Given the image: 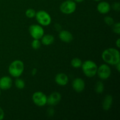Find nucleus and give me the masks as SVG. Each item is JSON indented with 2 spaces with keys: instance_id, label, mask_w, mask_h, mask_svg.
<instances>
[{
  "instance_id": "1",
  "label": "nucleus",
  "mask_w": 120,
  "mask_h": 120,
  "mask_svg": "<svg viewBox=\"0 0 120 120\" xmlns=\"http://www.w3.org/2000/svg\"><path fill=\"white\" fill-rule=\"evenodd\" d=\"M101 57L103 60L110 65L115 66L120 62V52L116 48H110L104 50Z\"/></svg>"
},
{
  "instance_id": "23",
  "label": "nucleus",
  "mask_w": 120,
  "mask_h": 120,
  "mask_svg": "<svg viewBox=\"0 0 120 120\" xmlns=\"http://www.w3.org/2000/svg\"><path fill=\"white\" fill-rule=\"evenodd\" d=\"M112 30L114 33L120 35V23L119 22L114 23L112 25Z\"/></svg>"
},
{
  "instance_id": "6",
  "label": "nucleus",
  "mask_w": 120,
  "mask_h": 120,
  "mask_svg": "<svg viewBox=\"0 0 120 120\" xmlns=\"http://www.w3.org/2000/svg\"><path fill=\"white\" fill-rule=\"evenodd\" d=\"M29 32L33 39H41L45 34L44 29L40 25L33 24L29 26Z\"/></svg>"
},
{
  "instance_id": "4",
  "label": "nucleus",
  "mask_w": 120,
  "mask_h": 120,
  "mask_svg": "<svg viewBox=\"0 0 120 120\" xmlns=\"http://www.w3.org/2000/svg\"><path fill=\"white\" fill-rule=\"evenodd\" d=\"M35 18L37 22L41 26H46L51 23V16L48 14V12H47L45 11L41 10L36 12Z\"/></svg>"
},
{
  "instance_id": "25",
  "label": "nucleus",
  "mask_w": 120,
  "mask_h": 120,
  "mask_svg": "<svg viewBox=\"0 0 120 120\" xmlns=\"http://www.w3.org/2000/svg\"><path fill=\"white\" fill-rule=\"evenodd\" d=\"M47 114L49 117H52L55 114V110L53 109V108L49 107L47 110Z\"/></svg>"
},
{
  "instance_id": "7",
  "label": "nucleus",
  "mask_w": 120,
  "mask_h": 120,
  "mask_svg": "<svg viewBox=\"0 0 120 120\" xmlns=\"http://www.w3.org/2000/svg\"><path fill=\"white\" fill-rule=\"evenodd\" d=\"M34 104L38 107H43L47 104V96L42 91H36L32 95Z\"/></svg>"
},
{
  "instance_id": "16",
  "label": "nucleus",
  "mask_w": 120,
  "mask_h": 120,
  "mask_svg": "<svg viewBox=\"0 0 120 120\" xmlns=\"http://www.w3.org/2000/svg\"><path fill=\"white\" fill-rule=\"evenodd\" d=\"M55 41V38L53 35L50 34H46L43 35L41 38V43L45 46H49L52 44Z\"/></svg>"
},
{
  "instance_id": "8",
  "label": "nucleus",
  "mask_w": 120,
  "mask_h": 120,
  "mask_svg": "<svg viewBox=\"0 0 120 120\" xmlns=\"http://www.w3.org/2000/svg\"><path fill=\"white\" fill-rule=\"evenodd\" d=\"M97 74L101 80H107L111 76V70L108 64H102L98 67Z\"/></svg>"
},
{
  "instance_id": "2",
  "label": "nucleus",
  "mask_w": 120,
  "mask_h": 120,
  "mask_svg": "<svg viewBox=\"0 0 120 120\" xmlns=\"http://www.w3.org/2000/svg\"><path fill=\"white\" fill-rule=\"evenodd\" d=\"M24 70V64L20 60H15L13 61L9 66L8 72L11 76L14 77H20L22 75Z\"/></svg>"
},
{
  "instance_id": "10",
  "label": "nucleus",
  "mask_w": 120,
  "mask_h": 120,
  "mask_svg": "<svg viewBox=\"0 0 120 120\" xmlns=\"http://www.w3.org/2000/svg\"><path fill=\"white\" fill-rule=\"evenodd\" d=\"M71 86L76 92L82 93L85 89V83L82 79L80 77H77L71 83Z\"/></svg>"
},
{
  "instance_id": "18",
  "label": "nucleus",
  "mask_w": 120,
  "mask_h": 120,
  "mask_svg": "<svg viewBox=\"0 0 120 120\" xmlns=\"http://www.w3.org/2000/svg\"><path fill=\"white\" fill-rule=\"evenodd\" d=\"M82 60L78 57H75L73 58L71 61V65L73 68H79L82 66Z\"/></svg>"
},
{
  "instance_id": "17",
  "label": "nucleus",
  "mask_w": 120,
  "mask_h": 120,
  "mask_svg": "<svg viewBox=\"0 0 120 120\" xmlns=\"http://www.w3.org/2000/svg\"><path fill=\"white\" fill-rule=\"evenodd\" d=\"M104 90V85L103 82L99 81L97 82L95 86V91L97 94L103 93Z\"/></svg>"
},
{
  "instance_id": "12",
  "label": "nucleus",
  "mask_w": 120,
  "mask_h": 120,
  "mask_svg": "<svg viewBox=\"0 0 120 120\" xmlns=\"http://www.w3.org/2000/svg\"><path fill=\"white\" fill-rule=\"evenodd\" d=\"M59 38L64 43H70L73 39V36L71 33L66 30H60L59 34Z\"/></svg>"
},
{
  "instance_id": "14",
  "label": "nucleus",
  "mask_w": 120,
  "mask_h": 120,
  "mask_svg": "<svg viewBox=\"0 0 120 120\" xmlns=\"http://www.w3.org/2000/svg\"><path fill=\"white\" fill-rule=\"evenodd\" d=\"M97 9L100 14H108L111 10V6L109 2L106 1H101L97 5Z\"/></svg>"
},
{
  "instance_id": "24",
  "label": "nucleus",
  "mask_w": 120,
  "mask_h": 120,
  "mask_svg": "<svg viewBox=\"0 0 120 120\" xmlns=\"http://www.w3.org/2000/svg\"><path fill=\"white\" fill-rule=\"evenodd\" d=\"M112 8L114 11H120V2H114V3L112 5Z\"/></svg>"
},
{
  "instance_id": "27",
  "label": "nucleus",
  "mask_w": 120,
  "mask_h": 120,
  "mask_svg": "<svg viewBox=\"0 0 120 120\" xmlns=\"http://www.w3.org/2000/svg\"><path fill=\"white\" fill-rule=\"evenodd\" d=\"M37 69H36V68H33V69L31 71V75H32L33 76H35V75H36V73H37Z\"/></svg>"
},
{
  "instance_id": "9",
  "label": "nucleus",
  "mask_w": 120,
  "mask_h": 120,
  "mask_svg": "<svg viewBox=\"0 0 120 120\" xmlns=\"http://www.w3.org/2000/svg\"><path fill=\"white\" fill-rule=\"evenodd\" d=\"M62 96L59 92L55 91L47 97V104L50 106H55L60 103Z\"/></svg>"
},
{
  "instance_id": "11",
  "label": "nucleus",
  "mask_w": 120,
  "mask_h": 120,
  "mask_svg": "<svg viewBox=\"0 0 120 120\" xmlns=\"http://www.w3.org/2000/svg\"><path fill=\"white\" fill-rule=\"evenodd\" d=\"M12 86V80L7 76H2L0 78V89L7 90L11 89Z\"/></svg>"
},
{
  "instance_id": "30",
  "label": "nucleus",
  "mask_w": 120,
  "mask_h": 120,
  "mask_svg": "<svg viewBox=\"0 0 120 120\" xmlns=\"http://www.w3.org/2000/svg\"><path fill=\"white\" fill-rule=\"evenodd\" d=\"M84 0H75V2H77V3H80V2H83Z\"/></svg>"
},
{
  "instance_id": "15",
  "label": "nucleus",
  "mask_w": 120,
  "mask_h": 120,
  "mask_svg": "<svg viewBox=\"0 0 120 120\" xmlns=\"http://www.w3.org/2000/svg\"><path fill=\"white\" fill-rule=\"evenodd\" d=\"M112 101H113V98L112 96L111 95H107L103 99V108L105 111H108L111 109L112 104Z\"/></svg>"
},
{
  "instance_id": "28",
  "label": "nucleus",
  "mask_w": 120,
  "mask_h": 120,
  "mask_svg": "<svg viewBox=\"0 0 120 120\" xmlns=\"http://www.w3.org/2000/svg\"><path fill=\"white\" fill-rule=\"evenodd\" d=\"M116 45L118 48H120V38L117 39V40L116 42Z\"/></svg>"
},
{
  "instance_id": "13",
  "label": "nucleus",
  "mask_w": 120,
  "mask_h": 120,
  "mask_svg": "<svg viewBox=\"0 0 120 120\" xmlns=\"http://www.w3.org/2000/svg\"><path fill=\"white\" fill-rule=\"evenodd\" d=\"M55 80L57 84L61 86H64L66 85L69 82V77L65 73H60L56 75L55 78Z\"/></svg>"
},
{
  "instance_id": "20",
  "label": "nucleus",
  "mask_w": 120,
  "mask_h": 120,
  "mask_svg": "<svg viewBox=\"0 0 120 120\" xmlns=\"http://www.w3.org/2000/svg\"><path fill=\"white\" fill-rule=\"evenodd\" d=\"M41 42L40 41V39H34L32 42H31V46L35 50H38L39 49L41 46Z\"/></svg>"
},
{
  "instance_id": "29",
  "label": "nucleus",
  "mask_w": 120,
  "mask_h": 120,
  "mask_svg": "<svg viewBox=\"0 0 120 120\" xmlns=\"http://www.w3.org/2000/svg\"><path fill=\"white\" fill-rule=\"evenodd\" d=\"M115 66H116V69H117V71H118V72H120V62L117 63V64H116Z\"/></svg>"
},
{
  "instance_id": "26",
  "label": "nucleus",
  "mask_w": 120,
  "mask_h": 120,
  "mask_svg": "<svg viewBox=\"0 0 120 120\" xmlns=\"http://www.w3.org/2000/svg\"><path fill=\"white\" fill-rule=\"evenodd\" d=\"M4 116H5L4 111V110H2V108L0 107V120H2L4 119Z\"/></svg>"
},
{
  "instance_id": "21",
  "label": "nucleus",
  "mask_w": 120,
  "mask_h": 120,
  "mask_svg": "<svg viewBox=\"0 0 120 120\" xmlns=\"http://www.w3.org/2000/svg\"><path fill=\"white\" fill-rule=\"evenodd\" d=\"M36 13V12L35 9H32V8H29L26 11L25 15L28 18H33L35 17Z\"/></svg>"
},
{
  "instance_id": "3",
  "label": "nucleus",
  "mask_w": 120,
  "mask_h": 120,
  "mask_svg": "<svg viewBox=\"0 0 120 120\" xmlns=\"http://www.w3.org/2000/svg\"><path fill=\"white\" fill-rule=\"evenodd\" d=\"M81 67H82L83 73L87 77L91 78L97 75L98 66L97 64L93 61L90 60L84 61L82 63Z\"/></svg>"
},
{
  "instance_id": "31",
  "label": "nucleus",
  "mask_w": 120,
  "mask_h": 120,
  "mask_svg": "<svg viewBox=\"0 0 120 120\" xmlns=\"http://www.w3.org/2000/svg\"><path fill=\"white\" fill-rule=\"evenodd\" d=\"M94 1H100L101 0H94Z\"/></svg>"
},
{
  "instance_id": "32",
  "label": "nucleus",
  "mask_w": 120,
  "mask_h": 120,
  "mask_svg": "<svg viewBox=\"0 0 120 120\" xmlns=\"http://www.w3.org/2000/svg\"><path fill=\"white\" fill-rule=\"evenodd\" d=\"M1 89H0V96H1Z\"/></svg>"
},
{
  "instance_id": "19",
  "label": "nucleus",
  "mask_w": 120,
  "mask_h": 120,
  "mask_svg": "<svg viewBox=\"0 0 120 120\" xmlns=\"http://www.w3.org/2000/svg\"><path fill=\"white\" fill-rule=\"evenodd\" d=\"M15 85L17 89H19V90H22L25 87V83L24 80H23L21 79H19L18 77L15 82Z\"/></svg>"
},
{
  "instance_id": "22",
  "label": "nucleus",
  "mask_w": 120,
  "mask_h": 120,
  "mask_svg": "<svg viewBox=\"0 0 120 120\" xmlns=\"http://www.w3.org/2000/svg\"><path fill=\"white\" fill-rule=\"evenodd\" d=\"M104 22H105L107 25L110 26H112V25L114 23V21L113 18H112V17H111V16H105L104 19Z\"/></svg>"
},
{
  "instance_id": "5",
  "label": "nucleus",
  "mask_w": 120,
  "mask_h": 120,
  "mask_svg": "<svg viewBox=\"0 0 120 120\" xmlns=\"http://www.w3.org/2000/svg\"><path fill=\"white\" fill-rule=\"evenodd\" d=\"M76 9V3L72 0H66L61 4L60 10L63 14L70 15L75 12Z\"/></svg>"
}]
</instances>
